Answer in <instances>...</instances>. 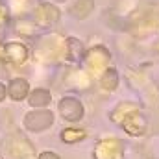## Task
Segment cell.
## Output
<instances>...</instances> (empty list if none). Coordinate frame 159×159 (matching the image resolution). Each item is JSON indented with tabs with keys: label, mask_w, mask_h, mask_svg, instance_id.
I'll list each match as a JSON object with an SVG mask.
<instances>
[{
	"label": "cell",
	"mask_w": 159,
	"mask_h": 159,
	"mask_svg": "<svg viewBox=\"0 0 159 159\" xmlns=\"http://www.w3.org/2000/svg\"><path fill=\"white\" fill-rule=\"evenodd\" d=\"M59 113L61 117L69 122H78L81 117H83V106L80 104L76 98L72 96H67L59 102Z\"/></svg>",
	"instance_id": "obj_1"
},
{
	"label": "cell",
	"mask_w": 159,
	"mask_h": 159,
	"mask_svg": "<svg viewBox=\"0 0 159 159\" xmlns=\"http://www.w3.org/2000/svg\"><path fill=\"white\" fill-rule=\"evenodd\" d=\"M52 113L50 111H46V109H37V111H32V113H28L26 115V119H24V124H26V128H30V129H34V131H41V129H46L50 124H52Z\"/></svg>",
	"instance_id": "obj_2"
},
{
	"label": "cell",
	"mask_w": 159,
	"mask_h": 159,
	"mask_svg": "<svg viewBox=\"0 0 159 159\" xmlns=\"http://www.w3.org/2000/svg\"><path fill=\"white\" fill-rule=\"evenodd\" d=\"M6 54H7V57H9L13 63H17V65H22V63L26 61V57H28V50H26L22 44H19V43H9V44L6 46Z\"/></svg>",
	"instance_id": "obj_3"
},
{
	"label": "cell",
	"mask_w": 159,
	"mask_h": 159,
	"mask_svg": "<svg viewBox=\"0 0 159 159\" xmlns=\"http://www.w3.org/2000/svg\"><path fill=\"white\" fill-rule=\"evenodd\" d=\"M26 94H28V81L22 78L13 80L9 85V96L13 100H22V98H26Z\"/></svg>",
	"instance_id": "obj_4"
},
{
	"label": "cell",
	"mask_w": 159,
	"mask_h": 159,
	"mask_svg": "<svg viewBox=\"0 0 159 159\" xmlns=\"http://www.w3.org/2000/svg\"><path fill=\"white\" fill-rule=\"evenodd\" d=\"M67 46H69V59L74 61V63H78L80 59L83 57V54H85L81 43L78 39H67Z\"/></svg>",
	"instance_id": "obj_5"
},
{
	"label": "cell",
	"mask_w": 159,
	"mask_h": 159,
	"mask_svg": "<svg viewBox=\"0 0 159 159\" xmlns=\"http://www.w3.org/2000/svg\"><path fill=\"white\" fill-rule=\"evenodd\" d=\"M48 102H50V93L46 89H37V91H34V94H30V104L34 107H39V106L43 107Z\"/></svg>",
	"instance_id": "obj_6"
},
{
	"label": "cell",
	"mask_w": 159,
	"mask_h": 159,
	"mask_svg": "<svg viewBox=\"0 0 159 159\" xmlns=\"http://www.w3.org/2000/svg\"><path fill=\"white\" fill-rule=\"evenodd\" d=\"M102 87L107 89V91H111V89L117 87V72L113 69H107L104 72V76H102Z\"/></svg>",
	"instance_id": "obj_7"
},
{
	"label": "cell",
	"mask_w": 159,
	"mask_h": 159,
	"mask_svg": "<svg viewBox=\"0 0 159 159\" xmlns=\"http://www.w3.org/2000/svg\"><path fill=\"white\" fill-rule=\"evenodd\" d=\"M61 137L65 143H76V141H81L85 137V131L83 129H65L61 133Z\"/></svg>",
	"instance_id": "obj_8"
},
{
	"label": "cell",
	"mask_w": 159,
	"mask_h": 159,
	"mask_svg": "<svg viewBox=\"0 0 159 159\" xmlns=\"http://www.w3.org/2000/svg\"><path fill=\"white\" fill-rule=\"evenodd\" d=\"M39 159H59V157H57L54 152H43L39 156Z\"/></svg>",
	"instance_id": "obj_9"
},
{
	"label": "cell",
	"mask_w": 159,
	"mask_h": 159,
	"mask_svg": "<svg viewBox=\"0 0 159 159\" xmlns=\"http://www.w3.org/2000/svg\"><path fill=\"white\" fill-rule=\"evenodd\" d=\"M4 96H6V89H4V85L0 83V102L4 100Z\"/></svg>",
	"instance_id": "obj_10"
}]
</instances>
